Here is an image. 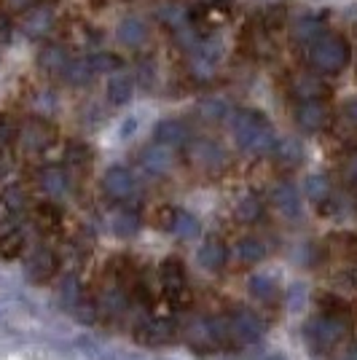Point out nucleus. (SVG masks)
<instances>
[{"mask_svg": "<svg viewBox=\"0 0 357 360\" xmlns=\"http://www.w3.org/2000/svg\"><path fill=\"white\" fill-rule=\"evenodd\" d=\"M228 129L234 135V143L242 153L250 156H266L277 148V135L268 119L255 108H237L228 113Z\"/></svg>", "mask_w": 357, "mask_h": 360, "instance_id": "1", "label": "nucleus"}, {"mask_svg": "<svg viewBox=\"0 0 357 360\" xmlns=\"http://www.w3.org/2000/svg\"><path fill=\"white\" fill-rule=\"evenodd\" d=\"M309 62L317 73L323 75H339L346 70V65L352 60V49L346 44V38L339 32H323L312 46H306Z\"/></svg>", "mask_w": 357, "mask_h": 360, "instance_id": "2", "label": "nucleus"}, {"mask_svg": "<svg viewBox=\"0 0 357 360\" xmlns=\"http://www.w3.org/2000/svg\"><path fill=\"white\" fill-rule=\"evenodd\" d=\"M346 330H349V323L344 320V315H327V312H323L320 317H314V320L306 323L309 349L317 352V355H325L346 336Z\"/></svg>", "mask_w": 357, "mask_h": 360, "instance_id": "3", "label": "nucleus"}, {"mask_svg": "<svg viewBox=\"0 0 357 360\" xmlns=\"http://www.w3.org/2000/svg\"><path fill=\"white\" fill-rule=\"evenodd\" d=\"M226 339L228 345H255L264 336V323L253 312H239V315L223 320Z\"/></svg>", "mask_w": 357, "mask_h": 360, "instance_id": "4", "label": "nucleus"}, {"mask_svg": "<svg viewBox=\"0 0 357 360\" xmlns=\"http://www.w3.org/2000/svg\"><path fill=\"white\" fill-rule=\"evenodd\" d=\"M186 150H188L191 165H196L199 169H205V172H218V169L226 167V150L215 140L199 137V140H191Z\"/></svg>", "mask_w": 357, "mask_h": 360, "instance_id": "5", "label": "nucleus"}, {"mask_svg": "<svg viewBox=\"0 0 357 360\" xmlns=\"http://www.w3.org/2000/svg\"><path fill=\"white\" fill-rule=\"evenodd\" d=\"M103 191H105V196H110L113 202H126V199H132L134 191H137L134 172L129 167H121V165L108 167L103 175Z\"/></svg>", "mask_w": 357, "mask_h": 360, "instance_id": "6", "label": "nucleus"}, {"mask_svg": "<svg viewBox=\"0 0 357 360\" xmlns=\"http://www.w3.org/2000/svg\"><path fill=\"white\" fill-rule=\"evenodd\" d=\"M293 119L304 132H320V129H325L330 110L323 100H298L293 105Z\"/></svg>", "mask_w": 357, "mask_h": 360, "instance_id": "7", "label": "nucleus"}, {"mask_svg": "<svg viewBox=\"0 0 357 360\" xmlns=\"http://www.w3.org/2000/svg\"><path fill=\"white\" fill-rule=\"evenodd\" d=\"M25 269L32 283H46L57 274V255L48 248H35L25 258Z\"/></svg>", "mask_w": 357, "mask_h": 360, "instance_id": "8", "label": "nucleus"}, {"mask_svg": "<svg viewBox=\"0 0 357 360\" xmlns=\"http://www.w3.org/2000/svg\"><path fill=\"white\" fill-rule=\"evenodd\" d=\"M38 186L44 188V194L48 196V202H60L62 196L70 191V175L65 167L48 165L41 167L38 172Z\"/></svg>", "mask_w": 357, "mask_h": 360, "instance_id": "9", "label": "nucleus"}, {"mask_svg": "<svg viewBox=\"0 0 357 360\" xmlns=\"http://www.w3.org/2000/svg\"><path fill=\"white\" fill-rule=\"evenodd\" d=\"M162 288L169 299H180L186 290H188V277H186V266L180 258H167L162 261Z\"/></svg>", "mask_w": 357, "mask_h": 360, "instance_id": "10", "label": "nucleus"}, {"mask_svg": "<svg viewBox=\"0 0 357 360\" xmlns=\"http://www.w3.org/2000/svg\"><path fill=\"white\" fill-rule=\"evenodd\" d=\"M153 143H159L164 148H178V146H188V124L183 119H162L153 129Z\"/></svg>", "mask_w": 357, "mask_h": 360, "instance_id": "11", "label": "nucleus"}, {"mask_svg": "<svg viewBox=\"0 0 357 360\" xmlns=\"http://www.w3.org/2000/svg\"><path fill=\"white\" fill-rule=\"evenodd\" d=\"M140 165L150 175H167L172 169V150L159 146V143H150L140 153Z\"/></svg>", "mask_w": 357, "mask_h": 360, "instance_id": "12", "label": "nucleus"}, {"mask_svg": "<svg viewBox=\"0 0 357 360\" xmlns=\"http://www.w3.org/2000/svg\"><path fill=\"white\" fill-rule=\"evenodd\" d=\"M199 264L209 271H218L226 266V261H228V248H226L223 242L218 240V237H207L205 245L199 248Z\"/></svg>", "mask_w": 357, "mask_h": 360, "instance_id": "13", "label": "nucleus"}, {"mask_svg": "<svg viewBox=\"0 0 357 360\" xmlns=\"http://www.w3.org/2000/svg\"><path fill=\"white\" fill-rule=\"evenodd\" d=\"M108 100L113 103V105H124V103H129L134 94V78L126 70H113L110 75V81H108Z\"/></svg>", "mask_w": 357, "mask_h": 360, "instance_id": "14", "label": "nucleus"}, {"mask_svg": "<svg viewBox=\"0 0 357 360\" xmlns=\"http://www.w3.org/2000/svg\"><path fill=\"white\" fill-rule=\"evenodd\" d=\"M255 25L261 32H274L287 25V8L285 3H268L255 14Z\"/></svg>", "mask_w": 357, "mask_h": 360, "instance_id": "15", "label": "nucleus"}, {"mask_svg": "<svg viewBox=\"0 0 357 360\" xmlns=\"http://www.w3.org/2000/svg\"><path fill=\"white\" fill-rule=\"evenodd\" d=\"M271 202H274V207L285 215H301V196L298 191L293 188V183H280L274 191H271Z\"/></svg>", "mask_w": 357, "mask_h": 360, "instance_id": "16", "label": "nucleus"}, {"mask_svg": "<svg viewBox=\"0 0 357 360\" xmlns=\"http://www.w3.org/2000/svg\"><path fill=\"white\" fill-rule=\"evenodd\" d=\"M323 32H325V27H323L320 19H314V16H298L296 22H293V38H296L304 49L312 46Z\"/></svg>", "mask_w": 357, "mask_h": 360, "instance_id": "17", "label": "nucleus"}, {"mask_svg": "<svg viewBox=\"0 0 357 360\" xmlns=\"http://www.w3.org/2000/svg\"><path fill=\"white\" fill-rule=\"evenodd\" d=\"M169 336H172V326L164 320H148L145 326L137 328V339L145 345H164L169 342Z\"/></svg>", "mask_w": 357, "mask_h": 360, "instance_id": "18", "label": "nucleus"}, {"mask_svg": "<svg viewBox=\"0 0 357 360\" xmlns=\"http://www.w3.org/2000/svg\"><path fill=\"white\" fill-rule=\"evenodd\" d=\"M169 229L178 234L180 240H194V237H199V221H196L191 212L186 210H175L172 212V221H169Z\"/></svg>", "mask_w": 357, "mask_h": 360, "instance_id": "19", "label": "nucleus"}, {"mask_svg": "<svg viewBox=\"0 0 357 360\" xmlns=\"http://www.w3.org/2000/svg\"><path fill=\"white\" fill-rule=\"evenodd\" d=\"M293 91H296L298 100H323L327 86L317 75H301L296 84H293Z\"/></svg>", "mask_w": 357, "mask_h": 360, "instance_id": "20", "label": "nucleus"}, {"mask_svg": "<svg viewBox=\"0 0 357 360\" xmlns=\"http://www.w3.org/2000/svg\"><path fill=\"white\" fill-rule=\"evenodd\" d=\"M145 35H148L145 25H143L140 19H134V16L124 19V22L119 25V41L124 46H140L143 41H145Z\"/></svg>", "mask_w": 357, "mask_h": 360, "instance_id": "21", "label": "nucleus"}, {"mask_svg": "<svg viewBox=\"0 0 357 360\" xmlns=\"http://www.w3.org/2000/svg\"><path fill=\"white\" fill-rule=\"evenodd\" d=\"M237 255L242 264H258V261H264L266 258V245L261 240H255V237H247V240H242L237 245Z\"/></svg>", "mask_w": 357, "mask_h": 360, "instance_id": "22", "label": "nucleus"}, {"mask_svg": "<svg viewBox=\"0 0 357 360\" xmlns=\"http://www.w3.org/2000/svg\"><path fill=\"white\" fill-rule=\"evenodd\" d=\"M137 229H140V215L134 210L121 207V210L113 215V231L121 234V237H132Z\"/></svg>", "mask_w": 357, "mask_h": 360, "instance_id": "23", "label": "nucleus"}, {"mask_svg": "<svg viewBox=\"0 0 357 360\" xmlns=\"http://www.w3.org/2000/svg\"><path fill=\"white\" fill-rule=\"evenodd\" d=\"M264 215V202L258 196H245L237 205V218L242 224H255Z\"/></svg>", "mask_w": 357, "mask_h": 360, "instance_id": "24", "label": "nucleus"}, {"mask_svg": "<svg viewBox=\"0 0 357 360\" xmlns=\"http://www.w3.org/2000/svg\"><path fill=\"white\" fill-rule=\"evenodd\" d=\"M250 285H253V293L258 296V299L268 301V299H274V296H277V285H274L268 277H253V283H250Z\"/></svg>", "mask_w": 357, "mask_h": 360, "instance_id": "25", "label": "nucleus"}, {"mask_svg": "<svg viewBox=\"0 0 357 360\" xmlns=\"http://www.w3.org/2000/svg\"><path fill=\"white\" fill-rule=\"evenodd\" d=\"M277 156H283L285 162H293V165H296V162H301V156H304V153H301V146H298V143H290V140H287V143H277Z\"/></svg>", "mask_w": 357, "mask_h": 360, "instance_id": "26", "label": "nucleus"}, {"mask_svg": "<svg viewBox=\"0 0 357 360\" xmlns=\"http://www.w3.org/2000/svg\"><path fill=\"white\" fill-rule=\"evenodd\" d=\"M306 191H309V196H312V199H317V202H320V199H325V196H327L330 186H327L325 178H320V175H317V178H309V188H306Z\"/></svg>", "mask_w": 357, "mask_h": 360, "instance_id": "27", "label": "nucleus"}, {"mask_svg": "<svg viewBox=\"0 0 357 360\" xmlns=\"http://www.w3.org/2000/svg\"><path fill=\"white\" fill-rule=\"evenodd\" d=\"M342 113L346 116V121H349V124H355V127H357V97H352V100H346V103H344Z\"/></svg>", "mask_w": 357, "mask_h": 360, "instance_id": "28", "label": "nucleus"}, {"mask_svg": "<svg viewBox=\"0 0 357 360\" xmlns=\"http://www.w3.org/2000/svg\"><path fill=\"white\" fill-rule=\"evenodd\" d=\"M344 178L349 180L352 186H357V156L349 162V165H346V169H344Z\"/></svg>", "mask_w": 357, "mask_h": 360, "instance_id": "29", "label": "nucleus"}, {"mask_svg": "<svg viewBox=\"0 0 357 360\" xmlns=\"http://www.w3.org/2000/svg\"><path fill=\"white\" fill-rule=\"evenodd\" d=\"M94 360H134L129 355H119V352H97Z\"/></svg>", "mask_w": 357, "mask_h": 360, "instance_id": "30", "label": "nucleus"}, {"mask_svg": "<svg viewBox=\"0 0 357 360\" xmlns=\"http://www.w3.org/2000/svg\"><path fill=\"white\" fill-rule=\"evenodd\" d=\"M264 360H285V355H280V352H274V355H268V358Z\"/></svg>", "mask_w": 357, "mask_h": 360, "instance_id": "31", "label": "nucleus"}]
</instances>
